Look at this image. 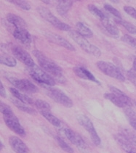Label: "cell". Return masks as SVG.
I'll return each instance as SVG.
<instances>
[{"mask_svg": "<svg viewBox=\"0 0 136 153\" xmlns=\"http://www.w3.org/2000/svg\"><path fill=\"white\" fill-rule=\"evenodd\" d=\"M34 55L37 59L40 67L42 68L45 72H47L49 75H50L54 80L61 84H65L66 79L65 76L63 75L62 68L55 63L52 59L48 58L40 51L35 50L33 51Z\"/></svg>", "mask_w": 136, "mask_h": 153, "instance_id": "1", "label": "cell"}, {"mask_svg": "<svg viewBox=\"0 0 136 153\" xmlns=\"http://www.w3.org/2000/svg\"><path fill=\"white\" fill-rule=\"evenodd\" d=\"M0 109H1V113L3 115L4 123L7 126L8 128L18 135L22 136V137L25 136L26 134H25V129L21 126L18 117L15 115L9 105L3 102H1Z\"/></svg>", "mask_w": 136, "mask_h": 153, "instance_id": "2", "label": "cell"}, {"mask_svg": "<svg viewBox=\"0 0 136 153\" xmlns=\"http://www.w3.org/2000/svg\"><path fill=\"white\" fill-rule=\"evenodd\" d=\"M27 71L31 77L42 86H53L55 84V81L53 78L45 72L42 68L34 65L32 67H27Z\"/></svg>", "mask_w": 136, "mask_h": 153, "instance_id": "3", "label": "cell"}, {"mask_svg": "<svg viewBox=\"0 0 136 153\" xmlns=\"http://www.w3.org/2000/svg\"><path fill=\"white\" fill-rule=\"evenodd\" d=\"M69 34L71 38L87 53L90 54L92 55L95 56V57H100L101 55L102 52L101 50L98 47H97L96 46L90 43L86 39V38L81 36L77 31L71 30L69 31Z\"/></svg>", "mask_w": 136, "mask_h": 153, "instance_id": "4", "label": "cell"}, {"mask_svg": "<svg viewBox=\"0 0 136 153\" xmlns=\"http://www.w3.org/2000/svg\"><path fill=\"white\" fill-rule=\"evenodd\" d=\"M42 86L47 91V95L51 99L66 108H72L74 105L73 101L64 91H61V89H57V88H54L53 86H46V85H44Z\"/></svg>", "mask_w": 136, "mask_h": 153, "instance_id": "5", "label": "cell"}, {"mask_svg": "<svg viewBox=\"0 0 136 153\" xmlns=\"http://www.w3.org/2000/svg\"><path fill=\"white\" fill-rule=\"evenodd\" d=\"M96 66L105 75H107L108 76H110L122 82L125 81V77L122 71L111 62H106V61H98L96 62Z\"/></svg>", "mask_w": 136, "mask_h": 153, "instance_id": "6", "label": "cell"}, {"mask_svg": "<svg viewBox=\"0 0 136 153\" xmlns=\"http://www.w3.org/2000/svg\"><path fill=\"white\" fill-rule=\"evenodd\" d=\"M37 12L39 13L41 16L44 18L45 20L52 24L54 27H55L58 29L61 30H65V31H70L71 30L70 25H69L66 23H64V22L58 20L57 17L52 14L50 12V10L47 8L45 7H39L37 8Z\"/></svg>", "mask_w": 136, "mask_h": 153, "instance_id": "7", "label": "cell"}, {"mask_svg": "<svg viewBox=\"0 0 136 153\" xmlns=\"http://www.w3.org/2000/svg\"><path fill=\"white\" fill-rule=\"evenodd\" d=\"M76 120L79 125L81 126L89 133L93 143L96 146H99L101 143V139L97 133L96 128L90 119L86 115L81 114V115H78L76 116Z\"/></svg>", "mask_w": 136, "mask_h": 153, "instance_id": "8", "label": "cell"}, {"mask_svg": "<svg viewBox=\"0 0 136 153\" xmlns=\"http://www.w3.org/2000/svg\"><path fill=\"white\" fill-rule=\"evenodd\" d=\"M6 79L19 91L28 94H34L39 91L38 87L27 79H19L11 76H7Z\"/></svg>", "mask_w": 136, "mask_h": 153, "instance_id": "9", "label": "cell"}, {"mask_svg": "<svg viewBox=\"0 0 136 153\" xmlns=\"http://www.w3.org/2000/svg\"><path fill=\"white\" fill-rule=\"evenodd\" d=\"M62 131L66 138L69 139L73 144L76 146L78 149H80L81 151H84L87 149V146L85 142L79 134L69 128H64Z\"/></svg>", "mask_w": 136, "mask_h": 153, "instance_id": "10", "label": "cell"}, {"mask_svg": "<svg viewBox=\"0 0 136 153\" xmlns=\"http://www.w3.org/2000/svg\"><path fill=\"white\" fill-rule=\"evenodd\" d=\"M12 52L16 59L20 60V62L25 64L27 67H32L35 65L34 59L31 57V55L22 47L18 46H15L12 48Z\"/></svg>", "mask_w": 136, "mask_h": 153, "instance_id": "11", "label": "cell"}, {"mask_svg": "<svg viewBox=\"0 0 136 153\" xmlns=\"http://www.w3.org/2000/svg\"><path fill=\"white\" fill-rule=\"evenodd\" d=\"M45 36L47 39L50 41L52 43H55L56 45H60L68 50L75 51V48H74V46L71 45L69 41L66 40L64 37L61 36L60 35L52 33V32L47 31L45 33Z\"/></svg>", "mask_w": 136, "mask_h": 153, "instance_id": "12", "label": "cell"}, {"mask_svg": "<svg viewBox=\"0 0 136 153\" xmlns=\"http://www.w3.org/2000/svg\"><path fill=\"white\" fill-rule=\"evenodd\" d=\"M13 35L15 39L24 45H29L32 42L31 36L25 28H14Z\"/></svg>", "mask_w": 136, "mask_h": 153, "instance_id": "13", "label": "cell"}, {"mask_svg": "<svg viewBox=\"0 0 136 153\" xmlns=\"http://www.w3.org/2000/svg\"><path fill=\"white\" fill-rule=\"evenodd\" d=\"M9 144L15 153H28V148L27 145L20 138L17 137H10Z\"/></svg>", "mask_w": 136, "mask_h": 153, "instance_id": "14", "label": "cell"}, {"mask_svg": "<svg viewBox=\"0 0 136 153\" xmlns=\"http://www.w3.org/2000/svg\"><path fill=\"white\" fill-rule=\"evenodd\" d=\"M73 71L78 77L80 79H84V80H89V81H93V82L97 83L98 84H101V83L96 79L95 76L93 75L90 71L85 68L84 67H79V66H76L73 68Z\"/></svg>", "mask_w": 136, "mask_h": 153, "instance_id": "15", "label": "cell"}, {"mask_svg": "<svg viewBox=\"0 0 136 153\" xmlns=\"http://www.w3.org/2000/svg\"><path fill=\"white\" fill-rule=\"evenodd\" d=\"M101 23L105 29L107 30V32L110 35L114 36V38L119 37V36H120V31H119L118 28H117V25L114 24V23L107 15H106L104 19L101 20Z\"/></svg>", "mask_w": 136, "mask_h": 153, "instance_id": "16", "label": "cell"}, {"mask_svg": "<svg viewBox=\"0 0 136 153\" xmlns=\"http://www.w3.org/2000/svg\"><path fill=\"white\" fill-rule=\"evenodd\" d=\"M7 21L10 25H13L15 28H25L26 29L27 23L22 18L13 13H9L7 15Z\"/></svg>", "mask_w": 136, "mask_h": 153, "instance_id": "17", "label": "cell"}, {"mask_svg": "<svg viewBox=\"0 0 136 153\" xmlns=\"http://www.w3.org/2000/svg\"><path fill=\"white\" fill-rule=\"evenodd\" d=\"M110 90H111V93L114 94L119 99L121 100L127 108H131V107H132L133 103H132L131 99L127 95H126V94H125L123 91L119 89L118 88L114 87V86H111Z\"/></svg>", "mask_w": 136, "mask_h": 153, "instance_id": "18", "label": "cell"}, {"mask_svg": "<svg viewBox=\"0 0 136 153\" xmlns=\"http://www.w3.org/2000/svg\"><path fill=\"white\" fill-rule=\"evenodd\" d=\"M10 91L15 98L20 100L22 102L26 104V105H34V100L32 98L29 97L27 95L23 94V93L20 92L19 90L15 89V88H10Z\"/></svg>", "mask_w": 136, "mask_h": 153, "instance_id": "19", "label": "cell"}, {"mask_svg": "<svg viewBox=\"0 0 136 153\" xmlns=\"http://www.w3.org/2000/svg\"><path fill=\"white\" fill-rule=\"evenodd\" d=\"M73 5V1L69 0H60L58 1L57 4V12L59 15L64 16L67 14L68 12L71 9Z\"/></svg>", "mask_w": 136, "mask_h": 153, "instance_id": "20", "label": "cell"}, {"mask_svg": "<svg viewBox=\"0 0 136 153\" xmlns=\"http://www.w3.org/2000/svg\"><path fill=\"white\" fill-rule=\"evenodd\" d=\"M10 100H11L12 102L14 104L15 106L17 108L19 109L20 110H21V111L24 112V113H26L28 114H30V115H37V112H36L34 109L31 108V107L27 106L26 104L22 102H20V100H17L16 98H11Z\"/></svg>", "mask_w": 136, "mask_h": 153, "instance_id": "21", "label": "cell"}, {"mask_svg": "<svg viewBox=\"0 0 136 153\" xmlns=\"http://www.w3.org/2000/svg\"><path fill=\"white\" fill-rule=\"evenodd\" d=\"M120 134H122L130 144L136 147V134L127 128H120Z\"/></svg>", "mask_w": 136, "mask_h": 153, "instance_id": "22", "label": "cell"}, {"mask_svg": "<svg viewBox=\"0 0 136 153\" xmlns=\"http://www.w3.org/2000/svg\"><path fill=\"white\" fill-rule=\"evenodd\" d=\"M76 31L79 33L81 36H84V38H90L93 36V31L86 26L84 23H81V22H78L76 24Z\"/></svg>", "mask_w": 136, "mask_h": 153, "instance_id": "23", "label": "cell"}, {"mask_svg": "<svg viewBox=\"0 0 136 153\" xmlns=\"http://www.w3.org/2000/svg\"><path fill=\"white\" fill-rule=\"evenodd\" d=\"M40 113L42 114V116H43L46 120H48V121L50 122L51 124H52L54 126L60 127L61 126V120L51 113V111H42L40 112Z\"/></svg>", "mask_w": 136, "mask_h": 153, "instance_id": "24", "label": "cell"}, {"mask_svg": "<svg viewBox=\"0 0 136 153\" xmlns=\"http://www.w3.org/2000/svg\"><path fill=\"white\" fill-rule=\"evenodd\" d=\"M114 20L117 23L122 25L124 28L126 29L127 31L130 32V33L132 34H136V26L132 25V23H129V22L125 21L122 18H114Z\"/></svg>", "mask_w": 136, "mask_h": 153, "instance_id": "25", "label": "cell"}, {"mask_svg": "<svg viewBox=\"0 0 136 153\" xmlns=\"http://www.w3.org/2000/svg\"><path fill=\"white\" fill-rule=\"evenodd\" d=\"M0 62L2 65L8 66V67H15L16 65L17 62L16 59L12 56L9 55L7 54H1V59H0Z\"/></svg>", "mask_w": 136, "mask_h": 153, "instance_id": "26", "label": "cell"}, {"mask_svg": "<svg viewBox=\"0 0 136 153\" xmlns=\"http://www.w3.org/2000/svg\"><path fill=\"white\" fill-rule=\"evenodd\" d=\"M125 113L126 115L129 123L132 128L136 131V112L132 110L131 108H127L125 110Z\"/></svg>", "mask_w": 136, "mask_h": 153, "instance_id": "27", "label": "cell"}, {"mask_svg": "<svg viewBox=\"0 0 136 153\" xmlns=\"http://www.w3.org/2000/svg\"><path fill=\"white\" fill-rule=\"evenodd\" d=\"M104 97L106 98V100H109L110 102H111L114 105H115L116 106L118 107V108H123L126 107L125 105H124V103L122 102L121 100L119 99L116 95L113 94V93H106V94H104Z\"/></svg>", "mask_w": 136, "mask_h": 153, "instance_id": "28", "label": "cell"}, {"mask_svg": "<svg viewBox=\"0 0 136 153\" xmlns=\"http://www.w3.org/2000/svg\"><path fill=\"white\" fill-rule=\"evenodd\" d=\"M34 105L37 108V110L40 112L42 111H51L50 104L42 100H35Z\"/></svg>", "mask_w": 136, "mask_h": 153, "instance_id": "29", "label": "cell"}, {"mask_svg": "<svg viewBox=\"0 0 136 153\" xmlns=\"http://www.w3.org/2000/svg\"><path fill=\"white\" fill-rule=\"evenodd\" d=\"M87 8L92 14L95 15V16H96L98 18H99V19L101 20V21L102 20L104 19L105 17H106V15H105L101 10L98 9L96 6H95L94 4H89L87 6Z\"/></svg>", "mask_w": 136, "mask_h": 153, "instance_id": "30", "label": "cell"}, {"mask_svg": "<svg viewBox=\"0 0 136 153\" xmlns=\"http://www.w3.org/2000/svg\"><path fill=\"white\" fill-rule=\"evenodd\" d=\"M55 139L57 143L58 144V145L60 146V147L63 150L68 153H74V149L71 148L70 146L66 143L65 141L61 138V137H58V136H56Z\"/></svg>", "mask_w": 136, "mask_h": 153, "instance_id": "31", "label": "cell"}, {"mask_svg": "<svg viewBox=\"0 0 136 153\" xmlns=\"http://www.w3.org/2000/svg\"><path fill=\"white\" fill-rule=\"evenodd\" d=\"M9 1L11 2L12 4L16 5L18 7L21 8L22 10H31V5L29 4V3H28V1H23V0H10Z\"/></svg>", "mask_w": 136, "mask_h": 153, "instance_id": "32", "label": "cell"}, {"mask_svg": "<svg viewBox=\"0 0 136 153\" xmlns=\"http://www.w3.org/2000/svg\"><path fill=\"white\" fill-rule=\"evenodd\" d=\"M104 9L106 10L108 13H109L110 14L113 15L114 16V18H122L121 14H120V12L117 10L116 8H114V7H112L111 5L108 4H104Z\"/></svg>", "mask_w": 136, "mask_h": 153, "instance_id": "33", "label": "cell"}, {"mask_svg": "<svg viewBox=\"0 0 136 153\" xmlns=\"http://www.w3.org/2000/svg\"><path fill=\"white\" fill-rule=\"evenodd\" d=\"M121 39L122 41H123V42L128 44L129 45L132 46V47H135L136 49V38H133L131 36L128 34H125L122 37Z\"/></svg>", "mask_w": 136, "mask_h": 153, "instance_id": "34", "label": "cell"}, {"mask_svg": "<svg viewBox=\"0 0 136 153\" xmlns=\"http://www.w3.org/2000/svg\"><path fill=\"white\" fill-rule=\"evenodd\" d=\"M124 10L129 15L132 17V18H135L136 20V9L132 7L131 6H125L124 7Z\"/></svg>", "mask_w": 136, "mask_h": 153, "instance_id": "35", "label": "cell"}, {"mask_svg": "<svg viewBox=\"0 0 136 153\" xmlns=\"http://www.w3.org/2000/svg\"><path fill=\"white\" fill-rule=\"evenodd\" d=\"M128 78L130 80V81H132V83H133V84H135L136 86V74L135 72L133 71V70H131V71H130L128 72Z\"/></svg>", "mask_w": 136, "mask_h": 153, "instance_id": "36", "label": "cell"}, {"mask_svg": "<svg viewBox=\"0 0 136 153\" xmlns=\"http://www.w3.org/2000/svg\"><path fill=\"white\" fill-rule=\"evenodd\" d=\"M125 151L127 153H136V147H135V146L133 145H130V147L125 149Z\"/></svg>", "mask_w": 136, "mask_h": 153, "instance_id": "37", "label": "cell"}, {"mask_svg": "<svg viewBox=\"0 0 136 153\" xmlns=\"http://www.w3.org/2000/svg\"><path fill=\"white\" fill-rule=\"evenodd\" d=\"M0 94H1V97L6 98V97H7L6 90H5L4 86H3L2 83H1V89H0Z\"/></svg>", "mask_w": 136, "mask_h": 153, "instance_id": "38", "label": "cell"}, {"mask_svg": "<svg viewBox=\"0 0 136 153\" xmlns=\"http://www.w3.org/2000/svg\"><path fill=\"white\" fill-rule=\"evenodd\" d=\"M132 70H133L134 72L136 74V58L135 59V60H134L133 62V68H132Z\"/></svg>", "mask_w": 136, "mask_h": 153, "instance_id": "39", "label": "cell"}, {"mask_svg": "<svg viewBox=\"0 0 136 153\" xmlns=\"http://www.w3.org/2000/svg\"><path fill=\"white\" fill-rule=\"evenodd\" d=\"M134 104H135V107H136V101L135 102H134Z\"/></svg>", "mask_w": 136, "mask_h": 153, "instance_id": "40", "label": "cell"}]
</instances>
